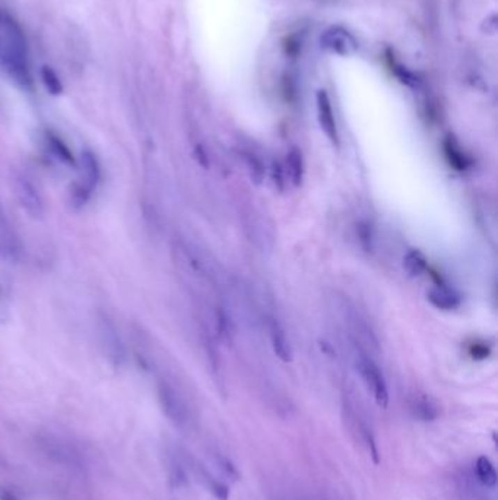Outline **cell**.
Instances as JSON below:
<instances>
[{"label":"cell","instance_id":"6da1fadb","mask_svg":"<svg viewBox=\"0 0 498 500\" xmlns=\"http://www.w3.org/2000/svg\"><path fill=\"white\" fill-rule=\"evenodd\" d=\"M0 68L21 90L33 91L34 78L25 31L3 8H0Z\"/></svg>","mask_w":498,"mask_h":500},{"label":"cell","instance_id":"7a4b0ae2","mask_svg":"<svg viewBox=\"0 0 498 500\" xmlns=\"http://www.w3.org/2000/svg\"><path fill=\"white\" fill-rule=\"evenodd\" d=\"M357 367L362 380L366 382L367 388L371 391L375 403L382 408H386L389 405V389L384 376L373 357L361 347H357Z\"/></svg>","mask_w":498,"mask_h":500},{"label":"cell","instance_id":"3957f363","mask_svg":"<svg viewBox=\"0 0 498 500\" xmlns=\"http://www.w3.org/2000/svg\"><path fill=\"white\" fill-rule=\"evenodd\" d=\"M97 329L105 357L114 366H122L126 361V347L114 320L109 315L100 313L97 318Z\"/></svg>","mask_w":498,"mask_h":500},{"label":"cell","instance_id":"277c9868","mask_svg":"<svg viewBox=\"0 0 498 500\" xmlns=\"http://www.w3.org/2000/svg\"><path fill=\"white\" fill-rule=\"evenodd\" d=\"M13 194L20 207L34 219H40L45 214V203L36 185L26 175L18 174L13 180Z\"/></svg>","mask_w":498,"mask_h":500},{"label":"cell","instance_id":"5b68a950","mask_svg":"<svg viewBox=\"0 0 498 500\" xmlns=\"http://www.w3.org/2000/svg\"><path fill=\"white\" fill-rule=\"evenodd\" d=\"M158 400L164 414L176 425H185L187 421V407L183 396L167 380L158 382Z\"/></svg>","mask_w":498,"mask_h":500},{"label":"cell","instance_id":"8992f818","mask_svg":"<svg viewBox=\"0 0 498 500\" xmlns=\"http://www.w3.org/2000/svg\"><path fill=\"white\" fill-rule=\"evenodd\" d=\"M81 167H82V183L75 190V196L79 198L81 202H85L91 190L98 183L101 178L100 163L93 151H84L81 155Z\"/></svg>","mask_w":498,"mask_h":500},{"label":"cell","instance_id":"52a82bcc","mask_svg":"<svg viewBox=\"0 0 498 500\" xmlns=\"http://www.w3.org/2000/svg\"><path fill=\"white\" fill-rule=\"evenodd\" d=\"M322 44L327 50L338 54H351L358 47V42L352 34L339 26L327 29L322 36Z\"/></svg>","mask_w":498,"mask_h":500},{"label":"cell","instance_id":"ba28073f","mask_svg":"<svg viewBox=\"0 0 498 500\" xmlns=\"http://www.w3.org/2000/svg\"><path fill=\"white\" fill-rule=\"evenodd\" d=\"M267 331H269L272 348H274V352L278 356V359L285 363L291 361L293 360V348H291L288 336H286V334H285L283 327L281 325V322L277 318L270 316L267 319Z\"/></svg>","mask_w":498,"mask_h":500},{"label":"cell","instance_id":"9c48e42d","mask_svg":"<svg viewBox=\"0 0 498 500\" xmlns=\"http://www.w3.org/2000/svg\"><path fill=\"white\" fill-rule=\"evenodd\" d=\"M317 114H319V122H320L322 130L325 132V135L329 138V141L332 143L338 145L339 136H338L336 120H335L334 110H332L330 100H329V95L326 94V91L317 93Z\"/></svg>","mask_w":498,"mask_h":500},{"label":"cell","instance_id":"30bf717a","mask_svg":"<svg viewBox=\"0 0 498 500\" xmlns=\"http://www.w3.org/2000/svg\"><path fill=\"white\" fill-rule=\"evenodd\" d=\"M40 444L44 448L45 453H49V457L56 460L57 462L72 464L77 461V455H75L72 448L66 442H63L62 439L49 435L45 437H41Z\"/></svg>","mask_w":498,"mask_h":500},{"label":"cell","instance_id":"8fae6325","mask_svg":"<svg viewBox=\"0 0 498 500\" xmlns=\"http://www.w3.org/2000/svg\"><path fill=\"white\" fill-rule=\"evenodd\" d=\"M283 174L285 180L290 182L293 186H299L303 182V174H304V163H303V155L301 151L297 148L290 150L286 153L285 157V164H283Z\"/></svg>","mask_w":498,"mask_h":500},{"label":"cell","instance_id":"7c38bea8","mask_svg":"<svg viewBox=\"0 0 498 500\" xmlns=\"http://www.w3.org/2000/svg\"><path fill=\"white\" fill-rule=\"evenodd\" d=\"M428 300L434 307L442 308V311H453L460 304L459 294L444 286L433 287L428 291Z\"/></svg>","mask_w":498,"mask_h":500},{"label":"cell","instance_id":"4fadbf2b","mask_svg":"<svg viewBox=\"0 0 498 500\" xmlns=\"http://www.w3.org/2000/svg\"><path fill=\"white\" fill-rule=\"evenodd\" d=\"M412 414L422 421H433L439 417V407L427 395L414 396L411 401Z\"/></svg>","mask_w":498,"mask_h":500},{"label":"cell","instance_id":"5bb4252c","mask_svg":"<svg viewBox=\"0 0 498 500\" xmlns=\"http://www.w3.org/2000/svg\"><path fill=\"white\" fill-rule=\"evenodd\" d=\"M428 267V262H427V258L424 256V253L419 252V250L417 249H412L407 252L403 258V268H405V272L412 276V278H417V276H421L422 274L426 272Z\"/></svg>","mask_w":498,"mask_h":500},{"label":"cell","instance_id":"9a60e30c","mask_svg":"<svg viewBox=\"0 0 498 500\" xmlns=\"http://www.w3.org/2000/svg\"><path fill=\"white\" fill-rule=\"evenodd\" d=\"M475 474L479 483L484 484L485 487H494L497 484L498 476L495 471V467L490 461V458L484 457V455L475 461Z\"/></svg>","mask_w":498,"mask_h":500},{"label":"cell","instance_id":"2e32d148","mask_svg":"<svg viewBox=\"0 0 498 500\" xmlns=\"http://www.w3.org/2000/svg\"><path fill=\"white\" fill-rule=\"evenodd\" d=\"M444 154H446V158L449 159L450 166H453L459 171L467 169V166H469V159H467L465 153L460 150V146L451 136H449L444 141Z\"/></svg>","mask_w":498,"mask_h":500},{"label":"cell","instance_id":"e0dca14e","mask_svg":"<svg viewBox=\"0 0 498 500\" xmlns=\"http://www.w3.org/2000/svg\"><path fill=\"white\" fill-rule=\"evenodd\" d=\"M45 141H47V146L57 159L63 161L66 164H75L73 154L70 153L69 146L62 139L53 134H47L45 135Z\"/></svg>","mask_w":498,"mask_h":500},{"label":"cell","instance_id":"ac0fdd59","mask_svg":"<svg viewBox=\"0 0 498 500\" xmlns=\"http://www.w3.org/2000/svg\"><path fill=\"white\" fill-rule=\"evenodd\" d=\"M40 75H41V81L45 86V90H47L52 95H60L63 93V84L62 81H60L59 75L54 72L53 68L50 66H42L41 70H40Z\"/></svg>","mask_w":498,"mask_h":500},{"label":"cell","instance_id":"d6986e66","mask_svg":"<svg viewBox=\"0 0 498 500\" xmlns=\"http://www.w3.org/2000/svg\"><path fill=\"white\" fill-rule=\"evenodd\" d=\"M361 435H362V437H364V442H366V445H367V449H368V453H370V457H371L373 462H374L375 465H379V464H380L379 446H377L374 435L371 433V430L367 428L366 424H361Z\"/></svg>","mask_w":498,"mask_h":500},{"label":"cell","instance_id":"ffe728a7","mask_svg":"<svg viewBox=\"0 0 498 500\" xmlns=\"http://www.w3.org/2000/svg\"><path fill=\"white\" fill-rule=\"evenodd\" d=\"M206 478L209 481V489L210 492L214 493V496L219 500H228V496H230V489L225 486V484L222 481H218L215 480L214 477H210L209 474H206Z\"/></svg>","mask_w":498,"mask_h":500},{"label":"cell","instance_id":"44dd1931","mask_svg":"<svg viewBox=\"0 0 498 500\" xmlns=\"http://www.w3.org/2000/svg\"><path fill=\"white\" fill-rule=\"evenodd\" d=\"M246 161L249 166V171L251 174V179H254L256 182H260L263 179V174H265V169H263L260 161L251 154H246Z\"/></svg>","mask_w":498,"mask_h":500},{"label":"cell","instance_id":"7402d4cb","mask_svg":"<svg viewBox=\"0 0 498 500\" xmlns=\"http://www.w3.org/2000/svg\"><path fill=\"white\" fill-rule=\"evenodd\" d=\"M219 458V465H221V468L224 469V471L226 473V474H228L230 477H234V478H238V471H237V468L234 467V464L230 461V460H226V458H222V457H218Z\"/></svg>","mask_w":498,"mask_h":500}]
</instances>
